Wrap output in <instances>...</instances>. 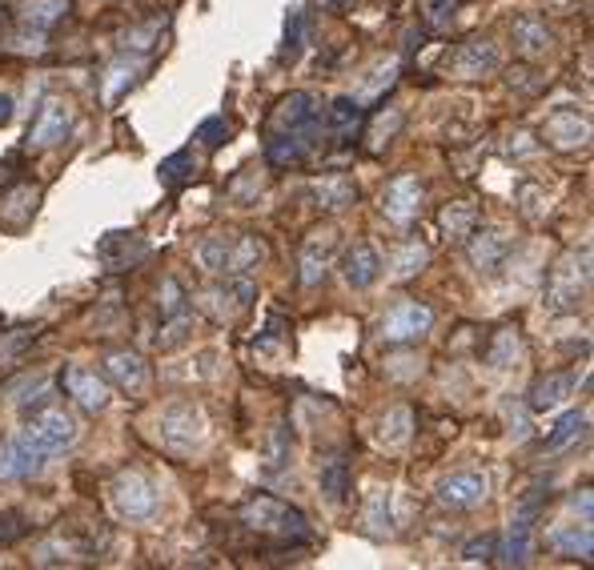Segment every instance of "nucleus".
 Here are the masks:
<instances>
[{
	"instance_id": "nucleus-1",
	"label": "nucleus",
	"mask_w": 594,
	"mask_h": 570,
	"mask_svg": "<svg viewBox=\"0 0 594 570\" xmlns=\"http://www.w3.org/2000/svg\"><path fill=\"white\" fill-rule=\"evenodd\" d=\"M241 527L253 530V535H270V539L282 542H302L310 539V522L298 507L282 502L273 495H253L245 507H241Z\"/></svg>"
},
{
	"instance_id": "nucleus-2",
	"label": "nucleus",
	"mask_w": 594,
	"mask_h": 570,
	"mask_svg": "<svg viewBox=\"0 0 594 570\" xmlns=\"http://www.w3.org/2000/svg\"><path fill=\"white\" fill-rule=\"evenodd\" d=\"M586 289H591V245L571 250L563 262L554 265L551 277H546L543 306L551 309V314H578Z\"/></svg>"
},
{
	"instance_id": "nucleus-3",
	"label": "nucleus",
	"mask_w": 594,
	"mask_h": 570,
	"mask_svg": "<svg viewBox=\"0 0 594 570\" xmlns=\"http://www.w3.org/2000/svg\"><path fill=\"white\" fill-rule=\"evenodd\" d=\"M253 297H258V285L250 282V274H233L221 277L218 285H209L198 294V309L213 322V326H233L241 317L250 314Z\"/></svg>"
},
{
	"instance_id": "nucleus-4",
	"label": "nucleus",
	"mask_w": 594,
	"mask_h": 570,
	"mask_svg": "<svg viewBox=\"0 0 594 570\" xmlns=\"http://www.w3.org/2000/svg\"><path fill=\"white\" fill-rule=\"evenodd\" d=\"M209 434V418L201 410L198 401H169L165 410L157 414V438L169 446V450H178V455H189V450H198L205 442Z\"/></svg>"
},
{
	"instance_id": "nucleus-5",
	"label": "nucleus",
	"mask_w": 594,
	"mask_h": 570,
	"mask_svg": "<svg viewBox=\"0 0 594 570\" xmlns=\"http://www.w3.org/2000/svg\"><path fill=\"white\" fill-rule=\"evenodd\" d=\"M21 434L29 438L37 450H41L44 458H57V455H64L69 446L77 442V418L69 410H61L57 401H49V406H41L37 414H29L24 418V426H21Z\"/></svg>"
},
{
	"instance_id": "nucleus-6",
	"label": "nucleus",
	"mask_w": 594,
	"mask_h": 570,
	"mask_svg": "<svg viewBox=\"0 0 594 570\" xmlns=\"http://www.w3.org/2000/svg\"><path fill=\"white\" fill-rule=\"evenodd\" d=\"M322 96L318 93H290L278 101V109H273L270 125L273 133H298V138H305L310 145H318V133H322Z\"/></svg>"
},
{
	"instance_id": "nucleus-7",
	"label": "nucleus",
	"mask_w": 594,
	"mask_h": 570,
	"mask_svg": "<svg viewBox=\"0 0 594 570\" xmlns=\"http://www.w3.org/2000/svg\"><path fill=\"white\" fill-rule=\"evenodd\" d=\"M109 498H113V510L125 522H145V518L157 515L161 507V495H157L153 478H145L141 470H121L109 486Z\"/></svg>"
},
{
	"instance_id": "nucleus-8",
	"label": "nucleus",
	"mask_w": 594,
	"mask_h": 570,
	"mask_svg": "<svg viewBox=\"0 0 594 570\" xmlns=\"http://www.w3.org/2000/svg\"><path fill=\"white\" fill-rule=\"evenodd\" d=\"M430 326H434V309H430L426 302L406 297V302H397L394 309L382 314V322H377V338L386 342V346H406V342L426 338Z\"/></svg>"
},
{
	"instance_id": "nucleus-9",
	"label": "nucleus",
	"mask_w": 594,
	"mask_h": 570,
	"mask_svg": "<svg viewBox=\"0 0 594 570\" xmlns=\"http://www.w3.org/2000/svg\"><path fill=\"white\" fill-rule=\"evenodd\" d=\"M426 205V181L417 173H397V177L386 181L382 190V217L397 230H410L417 222V213Z\"/></svg>"
},
{
	"instance_id": "nucleus-10",
	"label": "nucleus",
	"mask_w": 594,
	"mask_h": 570,
	"mask_svg": "<svg viewBox=\"0 0 594 570\" xmlns=\"http://www.w3.org/2000/svg\"><path fill=\"white\" fill-rule=\"evenodd\" d=\"M591 138H594V125L586 109L563 105V109H554V113H546L543 141L551 149H558V153H586V149H591Z\"/></svg>"
},
{
	"instance_id": "nucleus-11",
	"label": "nucleus",
	"mask_w": 594,
	"mask_h": 570,
	"mask_svg": "<svg viewBox=\"0 0 594 570\" xmlns=\"http://www.w3.org/2000/svg\"><path fill=\"white\" fill-rule=\"evenodd\" d=\"M69 129H73V105L61 101V96H49L32 116L29 133H24V153H44V149L64 145Z\"/></svg>"
},
{
	"instance_id": "nucleus-12",
	"label": "nucleus",
	"mask_w": 594,
	"mask_h": 570,
	"mask_svg": "<svg viewBox=\"0 0 594 570\" xmlns=\"http://www.w3.org/2000/svg\"><path fill=\"white\" fill-rule=\"evenodd\" d=\"M442 69H446V77H454V81H482V77H491L502 69V53L491 37H470L454 53H446V64H442Z\"/></svg>"
},
{
	"instance_id": "nucleus-13",
	"label": "nucleus",
	"mask_w": 594,
	"mask_h": 570,
	"mask_svg": "<svg viewBox=\"0 0 594 570\" xmlns=\"http://www.w3.org/2000/svg\"><path fill=\"white\" fill-rule=\"evenodd\" d=\"M514 254V233L506 225H474L466 237V257L479 274H499L502 262Z\"/></svg>"
},
{
	"instance_id": "nucleus-14",
	"label": "nucleus",
	"mask_w": 594,
	"mask_h": 570,
	"mask_svg": "<svg viewBox=\"0 0 594 570\" xmlns=\"http://www.w3.org/2000/svg\"><path fill=\"white\" fill-rule=\"evenodd\" d=\"M334 254H338V230H313L302 237V250H298V282L305 285V289H318L322 285V277L330 274V265H334Z\"/></svg>"
},
{
	"instance_id": "nucleus-15",
	"label": "nucleus",
	"mask_w": 594,
	"mask_h": 570,
	"mask_svg": "<svg viewBox=\"0 0 594 570\" xmlns=\"http://www.w3.org/2000/svg\"><path fill=\"white\" fill-rule=\"evenodd\" d=\"M61 386L84 414H104V410H109V401H113V386L104 381V374L89 370V366H77V362H69V366H64Z\"/></svg>"
},
{
	"instance_id": "nucleus-16",
	"label": "nucleus",
	"mask_w": 594,
	"mask_h": 570,
	"mask_svg": "<svg viewBox=\"0 0 594 570\" xmlns=\"http://www.w3.org/2000/svg\"><path fill=\"white\" fill-rule=\"evenodd\" d=\"M434 495H439V502L446 510H479L491 498V478L482 475V470H459V475L442 478Z\"/></svg>"
},
{
	"instance_id": "nucleus-17",
	"label": "nucleus",
	"mask_w": 594,
	"mask_h": 570,
	"mask_svg": "<svg viewBox=\"0 0 594 570\" xmlns=\"http://www.w3.org/2000/svg\"><path fill=\"white\" fill-rule=\"evenodd\" d=\"M511 37H514V53L526 64H538L554 53V32L546 24V17H538V12H519L511 24Z\"/></svg>"
},
{
	"instance_id": "nucleus-18",
	"label": "nucleus",
	"mask_w": 594,
	"mask_h": 570,
	"mask_svg": "<svg viewBox=\"0 0 594 570\" xmlns=\"http://www.w3.org/2000/svg\"><path fill=\"white\" fill-rule=\"evenodd\" d=\"M101 374H104V381H109V386H117L121 394H141V390H145V381H149L145 358H141L137 349H129V346L104 349Z\"/></svg>"
},
{
	"instance_id": "nucleus-19",
	"label": "nucleus",
	"mask_w": 594,
	"mask_h": 570,
	"mask_svg": "<svg viewBox=\"0 0 594 570\" xmlns=\"http://www.w3.org/2000/svg\"><path fill=\"white\" fill-rule=\"evenodd\" d=\"M44 462H49V458H44L24 434H12V438L0 442V482H24V478L41 475Z\"/></svg>"
},
{
	"instance_id": "nucleus-20",
	"label": "nucleus",
	"mask_w": 594,
	"mask_h": 570,
	"mask_svg": "<svg viewBox=\"0 0 594 570\" xmlns=\"http://www.w3.org/2000/svg\"><path fill=\"white\" fill-rule=\"evenodd\" d=\"M338 269H342V282L350 285V289H370V285L382 277V254H377L370 242H354V245H345Z\"/></svg>"
},
{
	"instance_id": "nucleus-21",
	"label": "nucleus",
	"mask_w": 594,
	"mask_h": 570,
	"mask_svg": "<svg viewBox=\"0 0 594 570\" xmlns=\"http://www.w3.org/2000/svg\"><path fill=\"white\" fill-rule=\"evenodd\" d=\"M97 257H101L113 274H121V269H133V265L145 262L149 242L141 233H109V237H101V245H97Z\"/></svg>"
},
{
	"instance_id": "nucleus-22",
	"label": "nucleus",
	"mask_w": 594,
	"mask_h": 570,
	"mask_svg": "<svg viewBox=\"0 0 594 570\" xmlns=\"http://www.w3.org/2000/svg\"><path fill=\"white\" fill-rule=\"evenodd\" d=\"M149 69V61L141 53H121L117 57L113 64H109V69H104V77H101V96H104V105H117V101H121V96L129 93V89L137 85V81H141V73H145Z\"/></svg>"
},
{
	"instance_id": "nucleus-23",
	"label": "nucleus",
	"mask_w": 594,
	"mask_h": 570,
	"mask_svg": "<svg viewBox=\"0 0 594 570\" xmlns=\"http://www.w3.org/2000/svg\"><path fill=\"white\" fill-rule=\"evenodd\" d=\"M574 390H578V374H574V370L546 374V378H538L531 386V394H526V406H531V414L558 410L563 401H571Z\"/></svg>"
},
{
	"instance_id": "nucleus-24",
	"label": "nucleus",
	"mask_w": 594,
	"mask_h": 570,
	"mask_svg": "<svg viewBox=\"0 0 594 570\" xmlns=\"http://www.w3.org/2000/svg\"><path fill=\"white\" fill-rule=\"evenodd\" d=\"M546 547H551L554 554H563V559L591 562V554H594L591 522H563V527H551L546 530Z\"/></svg>"
},
{
	"instance_id": "nucleus-25",
	"label": "nucleus",
	"mask_w": 594,
	"mask_h": 570,
	"mask_svg": "<svg viewBox=\"0 0 594 570\" xmlns=\"http://www.w3.org/2000/svg\"><path fill=\"white\" fill-rule=\"evenodd\" d=\"M310 201H313V210H322V213H345L358 201V185H354V177L334 173V177L313 181Z\"/></svg>"
},
{
	"instance_id": "nucleus-26",
	"label": "nucleus",
	"mask_w": 594,
	"mask_h": 570,
	"mask_svg": "<svg viewBox=\"0 0 594 570\" xmlns=\"http://www.w3.org/2000/svg\"><path fill=\"white\" fill-rule=\"evenodd\" d=\"M322 129L338 141V145L354 141L358 129H362V101H358V96H338L334 105L322 113Z\"/></svg>"
},
{
	"instance_id": "nucleus-27",
	"label": "nucleus",
	"mask_w": 594,
	"mask_h": 570,
	"mask_svg": "<svg viewBox=\"0 0 594 570\" xmlns=\"http://www.w3.org/2000/svg\"><path fill=\"white\" fill-rule=\"evenodd\" d=\"M193 262L198 269L213 277H230V262H233V233H209L193 245Z\"/></svg>"
},
{
	"instance_id": "nucleus-28",
	"label": "nucleus",
	"mask_w": 594,
	"mask_h": 570,
	"mask_svg": "<svg viewBox=\"0 0 594 570\" xmlns=\"http://www.w3.org/2000/svg\"><path fill=\"white\" fill-rule=\"evenodd\" d=\"M426 265H430V245L417 242V237H406V242H397L394 254H390V277H394V282H410V277H417Z\"/></svg>"
},
{
	"instance_id": "nucleus-29",
	"label": "nucleus",
	"mask_w": 594,
	"mask_h": 570,
	"mask_svg": "<svg viewBox=\"0 0 594 570\" xmlns=\"http://www.w3.org/2000/svg\"><path fill=\"white\" fill-rule=\"evenodd\" d=\"M479 222H482V213L474 201H450L446 210L439 213V230L446 242H466L470 230H474Z\"/></svg>"
},
{
	"instance_id": "nucleus-30",
	"label": "nucleus",
	"mask_w": 594,
	"mask_h": 570,
	"mask_svg": "<svg viewBox=\"0 0 594 570\" xmlns=\"http://www.w3.org/2000/svg\"><path fill=\"white\" fill-rule=\"evenodd\" d=\"M402 125H406V109H397V105L377 109V113L370 116V129H365V149H370V153H382V149L402 133Z\"/></svg>"
},
{
	"instance_id": "nucleus-31",
	"label": "nucleus",
	"mask_w": 594,
	"mask_h": 570,
	"mask_svg": "<svg viewBox=\"0 0 594 570\" xmlns=\"http://www.w3.org/2000/svg\"><path fill=\"white\" fill-rule=\"evenodd\" d=\"M69 0H24L21 4V24L24 29H37V32H52L57 24L69 17Z\"/></svg>"
},
{
	"instance_id": "nucleus-32",
	"label": "nucleus",
	"mask_w": 594,
	"mask_h": 570,
	"mask_svg": "<svg viewBox=\"0 0 594 570\" xmlns=\"http://www.w3.org/2000/svg\"><path fill=\"white\" fill-rule=\"evenodd\" d=\"M394 81H397V61L394 57H382V61L370 64L365 77L358 81V101H382V96L394 89Z\"/></svg>"
},
{
	"instance_id": "nucleus-33",
	"label": "nucleus",
	"mask_w": 594,
	"mask_h": 570,
	"mask_svg": "<svg viewBox=\"0 0 594 570\" xmlns=\"http://www.w3.org/2000/svg\"><path fill=\"white\" fill-rule=\"evenodd\" d=\"M586 426H591L586 410H571V414L563 418V423L554 426V430L543 438V455H563L566 446H574L578 438H586Z\"/></svg>"
},
{
	"instance_id": "nucleus-34",
	"label": "nucleus",
	"mask_w": 594,
	"mask_h": 570,
	"mask_svg": "<svg viewBox=\"0 0 594 570\" xmlns=\"http://www.w3.org/2000/svg\"><path fill=\"white\" fill-rule=\"evenodd\" d=\"M514 362H522V334L514 326H502L486 346V366L491 370H511Z\"/></svg>"
},
{
	"instance_id": "nucleus-35",
	"label": "nucleus",
	"mask_w": 594,
	"mask_h": 570,
	"mask_svg": "<svg viewBox=\"0 0 594 570\" xmlns=\"http://www.w3.org/2000/svg\"><path fill=\"white\" fill-rule=\"evenodd\" d=\"M494 562H502V567H526L531 562V527L526 522H511L502 547H494Z\"/></svg>"
},
{
	"instance_id": "nucleus-36",
	"label": "nucleus",
	"mask_w": 594,
	"mask_h": 570,
	"mask_svg": "<svg viewBox=\"0 0 594 570\" xmlns=\"http://www.w3.org/2000/svg\"><path fill=\"white\" fill-rule=\"evenodd\" d=\"M310 141L298 138V133H273L270 145H265V157H270V165L285 170V165H302L310 157Z\"/></svg>"
},
{
	"instance_id": "nucleus-37",
	"label": "nucleus",
	"mask_w": 594,
	"mask_h": 570,
	"mask_svg": "<svg viewBox=\"0 0 594 570\" xmlns=\"http://www.w3.org/2000/svg\"><path fill=\"white\" fill-rule=\"evenodd\" d=\"M362 527L370 539H386L390 527H394V515H390V490H370L362 510Z\"/></svg>"
},
{
	"instance_id": "nucleus-38",
	"label": "nucleus",
	"mask_w": 594,
	"mask_h": 570,
	"mask_svg": "<svg viewBox=\"0 0 594 570\" xmlns=\"http://www.w3.org/2000/svg\"><path fill=\"white\" fill-rule=\"evenodd\" d=\"M265 262V242L258 233H233V262H230V277L233 274H253L258 265Z\"/></svg>"
},
{
	"instance_id": "nucleus-39",
	"label": "nucleus",
	"mask_w": 594,
	"mask_h": 570,
	"mask_svg": "<svg viewBox=\"0 0 594 570\" xmlns=\"http://www.w3.org/2000/svg\"><path fill=\"white\" fill-rule=\"evenodd\" d=\"M189 289L181 285V277H161V285H157V314H161V322L165 317H178V314H189Z\"/></svg>"
},
{
	"instance_id": "nucleus-40",
	"label": "nucleus",
	"mask_w": 594,
	"mask_h": 570,
	"mask_svg": "<svg viewBox=\"0 0 594 570\" xmlns=\"http://www.w3.org/2000/svg\"><path fill=\"white\" fill-rule=\"evenodd\" d=\"M410 434H414V410L410 406H394V410L382 418V430H377V442L382 446H406L410 442Z\"/></svg>"
},
{
	"instance_id": "nucleus-41",
	"label": "nucleus",
	"mask_w": 594,
	"mask_h": 570,
	"mask_svg": "<svg viewBox=\"0 0 594 570\" xmlns=\"http://www.w3.org/2000/svg\"><path fill=\"white\" fill-rule=\"evenodd\" d=\"M37 201H41V193L32 190V185H17L9 197L0 201V217L9 225H24L37 213Z\"/></svg>"
},
{
	"instance_id": "nucleus-42",
	"label": "nucleus",
	"mask_w": 594,
	"mask_h": 570,
	"mask_svg": "<svg viewBox=\"0 0 594 570\" xmlns=\"http://www.w3.org/2000/svg\"><path fill=\"white\" fill-rule=\"evenodd\" d=\"M261 190H265V173H261V170H241L238 177L225 185V197H230L238 210H250L253 201L261 197Z\"/></svg>"
},
{
	"instance_id": "nucleus-43",
	"label": "nucleus",
	"mask_w": 594,
	"mask_h": 570,
	"mask_svg": "<svg viewBox=\"0 0 594 570\" xmlns=\"http://www.w3.org/2000/svg\"><path fill=\"white\" fill-rule=\"evenodd\" d=\"M189 334H193V314L165 317V322H161V329H157L153 346L161 349V354H169V349L185 346V342H189Z\"/></svg>"
},
{
	"instance_id": "nucleus-44",
	"label": "nucleus",
	"mask_w": 594,
	"mask_h": 570,
	"mask_svg": "<svg viewBox=\"0 0 594 570\" xmlns=\"http://www.w3.org/2000/svg\"><path fill=\"white\" fill-rule=\"evenodd\" d=\"M302 49H305V12L302 9H290V17H285V37H282V53H278V61L293 64L298 57H302Z\"/></svg>"
},
{
	"instance_id": "nucleus-45",
	"label": "nucleus",
	"mask_w": 594,
	"mask_h": 570,
	"mask_svg": "<svg viewBox=\"0 0 594 570\" xmlns=\"http://www.w3.org/2000/svg\"><path fill=\"white\" fill-rule=\"evenodd\" d=\"M198 157H193V149H181V153H173V157H165L161 161V181H165V185H185V181H193L198 177Z\"/></svg>"
},
{
	"instance_id": "nucleus-46",
	"label": "nucleus",
	"mask_w": 594,
	"mask_h": 570,
	"mask_svg": "<svg viewBox=\"0 0 594 570\" xmlns=\"http://www.w3.org/2000/svg\"><path fill=\"white\" fill-rule=\"evenodd\" d=\"M318 486H322V495L330 498V502H342V498L350 495V466H345L342 458L325 462V466H322V478H318Z\"/></svg>"
},
{
	"instance_id": "nucleus-47",
	"label": "nucleus",
	"mask_w": 594,
	"mask_h": 570,
	"mask_svg": "<svg viewBox=\"0 0 594 570\" xmlns=\"http://www.w3.org/2000/svg\"><path fill=\"white\" fill-rule=\"evenodd\" d=\"M290 466V426L278 423L265 438V470H285Z\"/></svg>"
},
{
	"instance_id": "nucleus-48",
	"label": "nucleus",
	"mask_w": 594,
	"mask_h": 570,
	"mask_svg": "<svg viewBox=\"0 0 594 570\" xmlns=\"http://www.w3.org/2000/svg\"><path fill=\"white\" fill-rule=\"evenodd\" d=\"M41 326H24V329H12V334H0V366H12V362L21 358L24 349L37 342Z\"/></svg>"
},
{
	"instance_id": "nucleus-49",
	"label": "nucleus",
	"mask_w": 594,
	"mask_h": 570,
	"mask_svg": "<svg viewBox=\"0 0 594 570\" xmlns=\"http://www.w3.org/2000/svg\"><path fill=\"white\" fill-rule=\"evenodd\" d=\"M157 44H161V21L133 24V29L121 32V49H129V53H149Z\"/></svg>"
},
{
	"instance_id": "nucleus-50",
	"label": "nucleus",
	"mask_w": 594,
	"mask_h": 570,
	"mask_svg": "<svg viewBox=\"0 0 594 570\" xmlns=\"http://www.w3.org/2000/svg\"><path fill=\"white\" fill-rule=\"evenodd\" d=\"M519 205H522V217H531V222H543L546 217V190L543 185H534V181H522L519 185Z\"/></svg>"
},
{
	"instance_id": "nucleus-51",
	"label": "nucleus",
	"mask_w": 594,
	"mask_h": 570,
	"mask_svg": "<svg viewBox=\"0 0 594 570\" xmlns=\"http://www.w3.org/2000/svg\"><path fill=\"white\" fill-rule=\"evenodd\" d=\"M32 530V518L24 510H0V547H12Z\"/></svg>"
},
{
	"instance_id": "nucleus-52",
	"label": "nucleus",
	"mask_w": 594,
	"mask_h": 570,
	"mask_svg": "<svg viewBox=\"0 0 594 570\" xmlns=\"http://www.w3.org/2000/svg\"><path fill=\"white\" fill-rule=\"evenodd\" d=\"M502 418H506V426H511V438H526V434H531V406L506 398L502 401Z\"/></svg>"
},
{
	"instance_id": "nucleus-53",
	"label": "nucleus",
	"mask_w": 594,
	"mask_h": 570,
	"mask_svg": "<svg viewBox=\"0 0 594 570\" xmlns=\"http://www.w3.org/2000/svg\"><path fill=\"white\" fill-rule=\"evenodd\" d=\"M198 141L205 149H221L225 141H230V121H225V116H209V121H201Z\"/></svg>"
},
{
	"instance_id": "nucleus-54",
	"label": "nucleus",
	"mask_w": 594,
	"mask_h": 570,
	"mask_svg": "<svg viewBox=\"0 0 594 570\" xmlns=\"http://www.w3.org/2000/svg\"><path fill=\"white\" fill-rule=\"evenodd\" d=\"M285 342V317L282 314H273L270 317V326L261 329L258 338H253V349H258V354H270V349H278Z\"/></svg>"
},
{
	"instance_id": "nucleus-55",
	"label": "nucleus",
	"mask_w": 594,
	"mask_h": 570,
	"mask_svg": "<svg viewBox=\"0 0 594 570\" xmlns=\"http://www.w3.org/2000/svg\"><path fill=\"white\" fill-rule=\"evenodd\" d=\"M494 547H499V539H494V535H482V539H474L466 550H462V559L466 562H494Z\"/></svg>"
},
{
	"instance_id": "nucleus-56",
	"label": "nucleus",
	"mask_w": 594,
	"mask_h": 570,
	"mask_svg": "<svg viewBox=\"0 0 594 570\" xmlns=\"http://www.w3.org/2000/svg\"><path fill=\"white\" fill-rule=\"evenodd\" d=\"M538 149L543 145H534V138L526 133V129H514L511 138H506V153H511V157H534Z\"/></svg>"
},
{
	"instance_id": "nucleus-57",
	"label": "nucleus",
	"mask_w": 594,
	"mask_h": 570,
	"mask_svg": "<svg viewBox=\"0 0 594 570\" xmlns=\"http://www.w3.org/2000/svg\"><path fill=\"white\" fill-rule=\"evenodd\" d=\"M506 85L519 89V93H538V89H543L546 81H526V69H511V77H506Z\"/></svg>"
},
{
	"instance_id": "nucleus-58",
	"label": "nucleus",
	"mask_w": 594,
	"mask_h": 570,
	"mask_svg": "<svg viewBox=\"0 0 594 570\" xmlns=\"http://www.w3.org/2000/svg\"><path fill=\"white\" fill-rule=\"evenodd\" d=\"M571 510H574V515H583V522H591V510H594L591 490H578V495L571 498Z\"/></svg>"
},
{
	"instance_id": "nucleus-59",
	"label": "nucleus",
	"mask_w": 594,
	"mask_h": 570,
	"mask_svg": "<svg viewBox=\"0 0 594 570\" xmlns=\"http://www.w3.org/2000/svg\"><path fill=\"white\" fill-rule=\"evenodd\" d=\"M12 116H17V101L9 93H0V129L12 125Z\"/></svg>"
},
{
	"instance_id": "nucleus-60",
	"label": "nucleus",
	"mask_w": 594,
	"mask_h": 570,
	"mask_svg": "<svg viewBox=\"0 0 594 570\" xmlns=\"http://www.w3.org/2000/svg\"><path fill=\"white\" fill-rule=\"evenodd\" d=\"M4 29H9V9H4V0H0V37H4Z\"/></svg>"
},
{
	"instance_id": "nucleus-61",
	"label": "nucleus",
	"mask_w": 594,
	"mask_h": 570,
	"mask_svg": "<svg viewBox=\"0 0 594 570\" xmlns=\"http://www.w3.org/2000/svg\"><path fill=\"white\" fill-rule=\"evenodd\" d=\"M325 4H330V9H334V12H342V9H345V0H325Z\"/></svg>"
}]
</instances>
